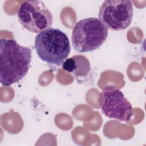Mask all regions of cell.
<instances>
[{
  "label": "cell",
  "mask_w": 146,
  "mask_h": 146,
  "mask_svg": "<svg viewBox=\"0 0 146 146\" xmlns=\"http://www.w3.org/2000/svg\"><path fill=\"white\" fill-rule=\"evenodd\" d=\"M34 46L36 54L42 60L56 66L62 65L71 50L67 35L60 30L52 27L36 35Z\"/></svg>",
  "instance_id": "cell-2"
},
{
  "label": "cell",
  "mask_w": 146,
  "mask_h": 146,
  "mask_svg": "<svg viewBox=\"0 0 146 146\" xmlns=\"http://www.w3.org/2000/svg\"><path fill=\"white\" fill-rule=\"evenodd\" d=\"M0 80L5 86L18 82L30 68L31 50L20 45L13 39L0 40Z\"/></svg>",
  "instance_id": "cell-1"
},
{
  "label": "cell",
  "mask_w": 146,
  "mask_h": 146,
  "mask_svg": "<svg viewBox=\"0 0 146 146\" xmlns=\"http://www.w3.org/2000/svg\"><path fill=\"white\" fill-rule=\"evenodd\" d=\"M100 96V107L105 116L121 121L130 120L133 115L132 106L120 90L107 86Z\"/></svg>",
  "instance_id": "cell-6"
},
{
  "label": "cell",
  "mask_w": 146,
  "mask_h": 146,
  "mask_svg": "<svg viewBox=\"0 0 146 146\" xmlns=\"http://www.w3.org/2000/svg\"><path fill=\"white\" fill-rule=\"evenodd\" d=\"M75 60L76 68L73 74L76 77L84 76L90 71V62L87 58L82 55H75L72 56Z\"/></svg>",
  "instance_id": "cell-7"
},
{
  "label": "cell",
  "mask_w": 146,
  "mask_h": 146,
  "mask_svg": "<svg viewBox=\"0 0 146 146\" xmlns=\"http://www.w3.org/2000/svg\"><path fill=\"white\" fill-rule=\"evenodd\" d=\"M17 17L25 29L34 33L50 28L53 23L51 12L43 2L38 0L22 3Z\"/></svg>",
  "instance_id": "cell-4"
},
{
  "label": "cell",
  "mask_w": 146,
  "mask_h": 146,
  "mask_svg": "<svg viewBox=\"0 0 146 146\" xmlns=\"http://www.w3.org/2000/svg\"><path fill=\"white\" fill-rule=\"evenodd\" d=\"M63 68L69 73L73 74L76 68L75 60L72 56L68 59L65 60V61L62 64Z\"/></svg>",
  "instance_id": "cell-8"
},
{
  "label": "cell",
  "mask_w": 146,
  "mask_h": 146,
  "mask_svg": "<svg viewBox=\"0 0 146 146\" xmlns=\"http://www.w3.org/2000/svg\"><path fill=\"white\" fill-rule=\"evenodd\" d=\"M99 19L109 29L120 31L127 29L133 17V6L128 0H107L102 4Z\"/></svg>",
  "instance_id": "cell-5"
},
{
  "label": "cell",
  "mask_w": 146,
  "mask_h": 146,
  "mask_svg": "<svg viewBox=\"0 0 146 146\" xmlns=\"http://www.w3.org/2000/svg\"><path fill=\"white\" fill-rule=\"evenodd\" d=\"M108 33V29L98 18L92 17L80 20L72 31L73 47L78 52L93 51L104 43Z\"/></svg>",
  "instance_id": "cell-3"
}]
</instances>
